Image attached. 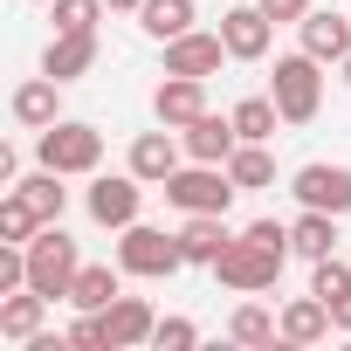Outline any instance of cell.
Here are the masks:
<instances>
[{
    "label": "cell",
    "instance_id": "cell-1",
    "mask_svg": "<svg viewBox=\"0 0 351 351\" xmlns=\"http://www.w3.org/2000/svg\"><path fill=\"white\" fill-rule=\"evenodd\" d=\"M35 158L49 172H62V180H90V172L104 165V131L83 124V117H62V124H49L35 138Z\"/></svg>",
    "mask_w": 351,
    "mask_h": 351
},
{
    "label": "cell",
    "instance_id": "cell-2",
    "mask_svg": "<svg viewBox=\"0 0 351 351\" xmlns=\"http://www.w3.org/2000/svg\"><path fill=\"white\" fill-rule=\"evenodd\" d=\"M269 97H276L282 124H310V117L324 110V62H317L310 49H296V56H276Z\"/></svg>",
    "mask_w": 351,
    "mask_h": 351
},
{
    "label": "cell",
    "instance_id": "cell-3",
    "mask_svg": "<svg viewBox=\"0 0 351 351\" xmlns=\"http://www.w3.org/2000/svg\"><path fill=\"white\" fill-rule=\"evenodd\" d=\"M282 248H269V241H255L248 228L221 248V262H214V276H221V289H234V296H262V289H276V276H282Z\"/></svg>",
    "mask_w": 351,
    "mask_h": 351
},
{
    "label": "cell",
    "instance_id": "cell-4",
    "mask_svg": "<svg viewBox=\"0 0 351 351\" xmlns=\"http://www.w3.org/2000/svg\"><path fill=\"white\" fill-rule=\"evenodd\" d=\"M117 269L158 282V276H180V269H186V248H180V234L131 221V228H117Z\"/></svg>",
    "mask_w": 351,
    "mask_h": 351
},
{
    "label": "cell",
    "instance_id": "cell-5",
    "mask_svg": "<svg viewBox=\"0 0 351 351\" xmlns=\"http://www.w3.org/2000/svg\"><path fill=\"white\" fill-rule=\"evenodd\" d=\"M76 269H83V255H76V241L62 234V221H49L35 241H28V289H42L49 303L56 296H69V282H76Z\"/></svg>",
    "mask_w": 351,
    "mask_h": 351
},
{
    "label": "cell",
    "instance_id": "cell-6",
    "mask_svg": "<svg viewBox=\"0 0 351 351\" xmlns=\"http://www.w3.org/2000/svg\"><path fill=\"white\" fill-rule=\"evenodd\" d=\"M234 180H228V165H180V172H172V180H165V200L172 207H180V214H228L234 207Z\"/></svg>",
    "mask_w": 351,
    "mask_h": 351
},
{
    "label": "cell",
    "instance_id": "cell-7",
    "mask_svg": "<svg viewBox=\"0 0 351 351\" xmlns=\"http://www.w3.org/2000/svg\"><path fill=\"white\" fill-rule=\"evenodd\" d=\"M83 207H90L97 228H131L138 207H145V180H138L131 165H124V172H97L90 193H83Z\"/></svg>",
    "mask_w": 351,
    "mask_h": 351
},
{
    "label": "cell",
    "instance_id": "cell-8",
    "mask_svg": "<svg viewBox=\"0 0 351 351\" xmlns=\"http://www.w3.org/2000/svg\"><path fill=\"white\" fill-rule=\"evenodd\" d=\"M289 193H296V207H324V214H351V165H296V180H289Z\"/></svg>",
    "mask_w": 351,
    "mask_h": 351
},
{
    "label": "cell",
    "instance_id": "cell-9",
    "mask_svg": "<svg viewBox=\"0 0 351 351\" xmlns=\"http://www.w3.org/2000/svg\"><path fill=\"white\" fill-rule=\"evenodd\" d=\"M180 158H186V145H180V131H172V124H158V131H138V138H131V152H124V165L138 172L145 186H165L172 172H180Z\"/></svg>",
    "mask_w": 351,
    "mask_h": 351
},
{
    "label": "cell",
    "instance_id": "cell-10",
    "mask_svg": "<svg viewBox=\"0 0 351 351\" xmlns=\"http://www.w3.org/2000/svg\"><path fill=\"white\" fill-rule=\"evenodd\" d=\"M221 62H234L228 56V42H221V28L214 35H200V28H186V35H172L165 42V76H221Z\"/></svg>",
    "mask_w": 351,
    "mask_h": 351
},
{
    "label": "cell",
    "instance_id": "cell-11",
    "mask_svg": "<svg viewBox=\"0 0 351 351\" xmlns=\"http://www.w3.org/2000/svg\"><path fill=\"white\" fill-rule=\"evenodd\" d=\"M221 42H228L234 62H262V56H269L276 21L262 14V0H255V8H228V14H221Z\"/></svg>",
    "mask_w": 351,
    "mask_h": 351
},
{
    "label": "cell",
    "instance_id": "cell-12",
    "mask_svg": "<svg viewBox=\"0 0 351 351\" xmlns=\"http://www.w3.org/2000/svg\"><path fill=\"white\" fill-rule=\"evenodd\" d=\"M152 117L172 124V131H186L193 117H207V83H200V76H165V83L152 90Z\"/></svg>",
    "mask_w": 351,
    "mask_h": 351
},
{
    "label": "cell",
    "instance_id": "cell-13",
    "mask_svg": "<svg viewBox=\"0 0 351 351\" xmlns=\"http://www.w3.org/2000/svg\"><path fill=\"white\" fill-rule=\"evenodd\" d=\"M104 317V337H110V351H138V344H152V330H158V317H152V303L145 296H117L110 310H97Z\"/></svg>",
    "mask_w": 351,
    "mask_h": 351
},
{
    "label": "cell",
    "instance_id": "cell-14",
    "mask_svg": "<svg viewBox=\"0 0 351 351\" xmlns=\"http://www.w3.org/2000/svg\"><path fill=\"white\" fill-rule=\"evenodd\" d=\"M8 110H14L21 131H49V124H62V83H56V76H28Z\"/></svg>",
    "mask_w": 351,
    "mask_h": 351
},
{
    "label": "cell",
    "instance_id": "cell-15",
    "mask_svg": "<svg viewBox=\"0 0 351 351\" xmlns=\"http://www.w3.org/2000/svg\"><path fill=\"white\" fill-rule=\"evenodd\" d=\"M180 145H186V158H200V165H228L234 158V145H241V131H234V117H193L186 131H180Z\"/></svg>",
    "mask_w": 351,
    "mask_h": 351
},
{
    "label": "cell",
    "instance_id": "cell-16",
    "mask_svg": "<svg viewBox=\"0 0 351 351\" xmlns=\"http://www.w3.org/2000/svg\"><path fill=\"white\" fill-rule=\"evenodd\" d=\"M296 35H303V49H310L317 62H344V56H351V14L310 8V14L296 21Z\"/></svg>",
    "mask_w": 351,
    "mask_h": 351
},
{
    "label": "cell",
    "instance_id": "cell-17",
    "mask_svg": "<svg viewBox=\"0 0 351 351\" xmlns=\"http://www.w3.org/2000/svg\"><path fill=\"white\" fill-rule=\"evenodd\" d=\"M97 28L90 35H56L49 49H42V76H56V83H76V76H90L97 69Z\"/></svg>",
    "mask_w": 351,
    "mask_h": 351
},
{
    "label": "cell",
    "instance_id": "cell-18",
    "mask_svg": "<svg viewBox=\"0 0 351 351\" xmlns=\"http://www.w3.org/2000/svg\"><path fill=\"white\" fill-rule=\"evenodd\" d=\"M337 324H330V303L310 289V296H296V303H282V344H324Z\"/></svg>",
    "mask_w": 351,
    "mask_h": 351
},
{
    "label": "cell",
    "instance_id": "cell-19",
    "mask_svg": "<svg viewBox=\"0 0 351 351\" xmlns=\"http://www.w3.org/2000/svg\"><path fill=\"white\" fill-rule=\"evenodd\" d=\"M228 241H234V234H228V214H186V228H180V248H186V262H200V269H214Z\"/></svg>",
    "mask_w": 351,
    "mask_h": 351
},
{
    "label": "cell",
    "instance_id": "cell-20",
    "mask_svg": "<svg viewBox=\"0 0 351 351\" xmlns=\"http://www.w3.org/2000/svg\"><path fill=\"white\" fill-rule=\"evenodd\" d=\"M289 248H296L303 262H324V255H337V214H324V207H303V214L289 221Z\"/></svg>",
    "mask_w": 351,
    "mask_h": 351
},
{
    "label": "cell",
    "instance_id": "cell-21",
    "mask_svg": "<svg viewBox=\"0 0 351 351\" xmlns=\"http://www.w3.org/2000/svg\"><path fill=\"white\" fill-rule=\"evenodd\" d=\"M117 296H124V269H110V262H83L76 282H69V303L76 310H110Z\"/></svg>",
    "mask_w": 351,
    "mask_h": 351
},
{
    "label": "cell",
    "instance_id": "cell-22",
    "mask_svg": "<svg viewBox=\"0 0 351 351\" xmlns=\"http://www.w3.org/2000/svg\"><path fill=\"white\" fill-rule=\"evenodd\" d=\"M42 317H49V296H42V289L0 296V337H8V344H28V337L42 330Z\"/></svg>",
    "mask_w": 351,
    "mask_h": 351
},
{
    "label": "cell",
    "instance_id": "cell-23",
    "mask_svg": "<svg viewBox=\"0 0 351 351\" xmlns=\"http://www.w3.org/2000/svg\"><path fill=\"white\" fill-rule=\"evenodd\" d=\"M200 14H193V0H145L138 8V28L152 35V42H172V35H186Z\"/></svg>",
    "mask_w": 351,
    "mask_h": 351
},
{
    "label": "cell",
    "instance_id": "cell-24",
    "mask_svg": "<svg viewBox=\"0 0 351 351\" xmlns=\"http://www.w3.org/2000/svg\"><path fill=\"white\" fill-rule=\"evenodd\" d=\"M228 180L241 186V193H262V186H276V158H269V145H234V158H228Z\"/></svg>",
    "mask_w": 351,
    "mask_h": 351
},
{
    "label": "cell",
    "instance_id": "cell-25",
    "mask_svg": "<svg viewBox=\"0 0 351 351\" xmlns=\"http://www.w3.org/2000/svg\"><path fill=\"white\" fill-rule=\"evenodd\" d=\"M14 193H21V200H28L42 221H62V207H69L62 172H49V165H42V172H28V180H14Z\"/></svg>",
    "mask_w": 351,
    "mask_h": 351
},
{
    "label": "cell",
    "instance_id": "cell-26",
    "mask_svg": "<svg viewBox=\"0 0 351 351\" xmlns=\"http://www.w3.org/2000/svg\"><path fill=\"white\" fill-rule=\"evenodd\" d=\"M228 117H234V131H241L248 145H269V138H276V124H282L276 97H241V104H234Z\"/></svg>",
    "mask_w": 351,
    "mask_h": 351
},
{
    "label": "cell",
    "instance_id": "cell-27",
    "mask_svg": "<svg viewBox=\"0 0 351 351\" xmlns=\"http://www.w3.org/2000/svg\"><path fill=\"white\" fill-rule=\"evenodd\" d=\"M228 337H234V344H282V317H269L262 303H241V310L228 317Z\"/></svg>",
    "mask_w": 351,
    "mask_h": 351
},
{
    "label": "cell",
    "instance_id": "cell-28",
    "mask_svg": "<svg viewBox=\"0 0 351 351\" xmlns=\"http://www.w3.org/2000/svg\"><path fill=\"white\" fill-rule=\"evenodd\" d=\"M42 228H49V221H42V214H35L21 193H8V200H0V241H21V248H28Z\"/></svg>",
    "mask_w": 351,
    "mask_h": 351
},
{
    "label": "cell",
    "instance_id": "cell-29",
    "mask_svg": "<svg viewBox=\"0 0 351 351\" xmlns=\"http://www.w3.org/2000/svg\"><path fill=\"white\" fill-rule=\"evenodd\" d=\"M49 14H56V35H90L104 21V0H49Z\"/></svg>",
    "mask_w": 351,
    "mask_h": 351
},
{
    "label": "cell",
    "instance_id": "cell-30",
    "mask_svg": "<svg viewBox=\"0 0 351 351\" xmlns=\"http://www.w3.org/2000/svg\"><path fill=\"white\" fill-rule=\"evenodd\" d=\"M152 344H158V351H193V344H200V324H186V317H158Z\"/></svg>",
    "mask_w": 351,
    "mask_h": 351
},
{
    "label": "cell",
    "instance_id": "cell-31",
    "mask_svg": "<svg viewBox=\"0 0 351 351\" xmlns=\"http://www.w3.org/2000/svg\"><path fill=\"white\" fill-rule=\"evenodd\" d=\"M310 269H317V276H310V289H317V296H324V303H330V296H344V289H351V269H344V262H337V255H324V262H310Z\"/></svg>",
    "mask_w": 351,
    "mask_h": 351
},
{
    "label": "cell",
    "instance_id": "cell-32",
    "mask_svg": "<svg viewBox=\"0 0 351 351\" xmlns=\"http://www.w3.org/2000/svg\"><path fill=\"white\" fill-rule=\"evenodd\" d=\"M262 14H269V21H276V28H282V21H289V28H296V21H303V14H310V0H262Z\"/></svg>",
    "mask_w": 351,
    "mask_h": 351
},
{
    "label": "cell",
    "instance_id": "cell-33",
    "mask_svg": "<svg viewBox=\"0 0 351 351\" xmlns=\"http://www.w3.org/2000/svg\"><path fill=\"white\" fill-rule=\"evenodd\" d=\"M330 324L351 337V289H344V296H330Z\"/></svg>",
    "mask_w": 351,
    "mask_h": 351
},
{
    "label": "cell",
    "instance_id": "cell-34",
    "mask_svg": "<svg viewBox=\"0 0 351 351\" xmlns=\"http://www.w3.org/2000/svg\"><path fill=\"white\" fill-rule=\"evenodd\" d=\"M104 8H110V14H138V8H145V0H104Z\"/></svg>",
    "mask_w": 351,
    "mask_h": 351
},
{
    "label": "cell",
    "instance_id": "cell-35",
    "mask_svg": "<svg viewBox=\"0 0 351 351\" xmlns=\"http://www.w3.org/2000/svg\"><path fill=\"white\" fill-rule=\"evenodd\" d=\"M337 69H344V83H351V56H344V62H337Z\"/></svg>",
    "mask_w": 351,
    "mask_h": 351
}]
</instances>
